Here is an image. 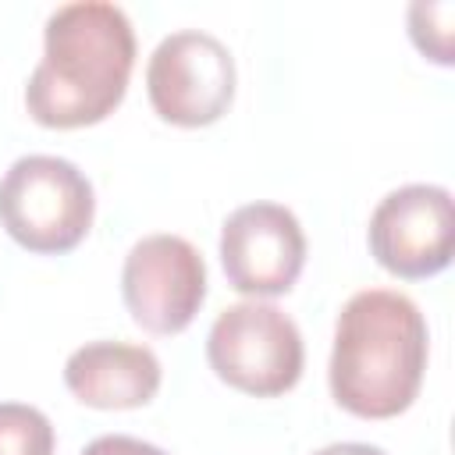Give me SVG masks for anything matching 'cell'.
I'll return each mask as SVG.
<instances>
[{"label": "cell", "instance_id": "cell-1", "mask_svg": "<svg viewBox=\"0 0 455 455\" xmlns=\"http://www.w3.org/2000/svg\"><path fill=\"white\" fill-rule=\"evenodd\" d=\"M132 68L135 28L117 4H60L43 28V57L25 82V110L43 128L100 124L124 100Z\"/></svg>", "mask_w": 455, "mask_h": 455}, {"label": "cell", "instance_id": "cell-2", "mask_svg": "<svg viewBox=\"0 0 455 455\" xmlns=\"http://www.w3.org/2000/svg\"><path fill=\"white\" fill-rule=\"evenodd\" d=\"M427 352V320L409 295L391 288L355 291L334 323L331 398L359 419H391L416 402Z\"/></svg>", "mask_w": 455, "mask_h": 455}, {"label": "cell", "instance_id": "cell-3", "mask_svg": "<svg viewBox=\"0 0 455 455\" xmlns=\"http://www.w3.org/2000/svg\"><path fill=\"white\" fill-rule=\"evenodd\" d=\"M92 213V181L64 156L28 153L0 178V228L28 252H71L89 235Z\"/></svg>", "mask_w": 455, "mask_h": 455}, {"label": "cell", "instance_id": "cell-4", "mask_svg": "<svg viewBox=\"0 0 455 455\" xmlns=\"http://www.w3.org/2000/svg\"><path fill=\"white\" fill-rule=\"evenodd\" d=\"M206 363L228 387L252 398H277L302 377V331L274 302H235L217 313L206 334Z\"/></svg>", "mask_w": 455, "mask_h": 455}, {"label": "cell", "instance_id": "cell-5", "mask_svg": "<svg viewBox=\"0 0 455 455\" xmlns=\"http://www.w3.org/2000/svg\"><path fill=\"white\" fill-rule=\"evenodd\" d=\"M235 57L203 28H181L156 43L146 64V92L160 121L178 128H206L220 121L235 100Z\"/></svg>", "mask_w": 455, "mask_h": 455}, {"label": "cell", "instance_id": "cell-6", "mask_svg": "<svg viewBox=\"0 0 455 455\" xmlns=\"http://www.w3.org/2000/svg\"><path fill=\"white\" fill-rule=\"evenodd\" d=\"M366 242L373 259L402 281H423L441 274L455 252L451 192L427 181L387 192L370 213Z\"/></svg>", "mask_w": 455, "mask_h": 455}, {"label": "cell", "instance_id": "cell-7", "mask_svg": "<svg viewBox=\"0 0 455 455\" xmlns=\"http://www.w3.org/2000/svg\"><path fill=\"white\" fill-rule=\"evenodd\" d=\"M121 299L149 334H181L206 302V263L181 235L139 238L121 267Z\"/></svg>", "mask_w": 455, "mask_h": 455}, {"label": "cell", "instance_id": "cell-8", "mask_svg": "<svg viewBox=\"0 0 455 455\" xmlns=\"http://www.w3.org/2000/svg\"><path fill=\"white\" fill-rule=\"evenodd\" d=\"M220 267L249 299L288 295L306 267V231L281 203H245L220 224Z\"/></svg>", "mask_w": 455, "mask_h": 455}, {"label": "cell", "instance_id": "cell-9", "mask_svg": "<svg viewBox=\"0 0 455 455\" xmlns=\"http://www.w3.org/2000/svg\"><path fill=\"white\" fill-rule=\"evenodd\" d=\"M164 380L160 359L132 341H89L64 363L68 391L89 409H142Z\"/></svg>", "mask_w": 455, "mask_h": 455}, {"label": "cell", "instance_id": "cell-10", "mask_svg": "<svg viewBox=\"0 0 455 455\" xmlns=\"http://www.w3.org/2000/svg\"><path fill=\"white\" fill-rule=\"evenodd\" d=\"M0 455H53V423L25 402H0Z\"/></svg>", "mask_w": 455, "mask_h": 455}, {"label": "cell", "instance_id": "cell-11", "mask_svg": "<svg viewBox=\"0 0 455 455\" xmlns=\"http://www.w3.org/2000/svg\"><path fill=\"white\" fill-rule=\"evenodd\" d=\"M451 21H455V4H448V0H416L409 7V39L416 43V50L423 57H430L434 64H444V68L455 60Z\"/></svg>", "mask_w": 455, "mask_h": 455}, {"label": "cell", "instance_id": "cell-12", "mask_svg": "<svg viewBox=\"0 0 455 455\" xmlns=\"http://www.w3.org/2000/svg\"><path fill=\"white\" fill-rule=\"evenodd\" d=\"M82 455H167L164 448L142 441V437H128V434H103L96 441H89L82 448Z\"/></svg>", "mask_w": 455, "mask_h": 455}, {"label": "cell", "instance_id": "cell-13", "mask_svg": "<svg viewBox=\"0 0 455 455\" xmlns=\"http://www.w3.org/2000/svg\"><path fill=\"white\" fill-rule=\"evenodd\" d=\"M313 455H387V451L377 444H366V441H338V444H327Z\"/></svg>", "mask_w": 455, "mask_h": 455}]
</instances>
